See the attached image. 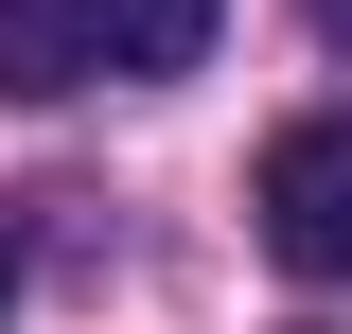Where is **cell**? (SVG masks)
<instances>
[{
	"instance_id": "1",
	"label": "cell",
	"mask_w": 352,
	"mask_h": 334,
	"mask_svg": "<svg viewBox=\"0 0 352 334\" xmlns=\"http://www.w3.org/2000/svg\"><path fill=\"white\" fill-rule=\"evenodd\" d=\"M264 247L300 264V282H335V264H352V106H317V124L264 141Z\"/></svg>"
},
{
	"instance_id": "2",
	"label": "cell",
	"mask_w": 352,
	"mask_h": 334,
	"mask_svg": "<svg viewBox=\"0 0 352 334\" xmlns=\"http://www.w3.org/2000/svg\"><path fill=\"white\" fill-rule=\"evenodd\" d=\"M106 71V36H88V0H0V88L18 106H53V88Z\"/></svg>"
},
{
	"instance_id": "3",
	"label": "cell",
	"mask_w": 352,
	"mask_h": 334,
	"mask_svg": "<svg viewBox=\"0 0 352 334\" xmlns=\"http://www.w3.org/2000/svg\"><path fill=\"white\" fill-rule=\"evenodd\" d=\"M212 18H229V0H88V36H106V71H124V88L194 71V53H212Z\"/></svg>"
},
{
	"instance_id": "4",
	"label": "cell",
	"mask_w": 352,
	"mask_h": 334,
	"mask_svg": "<svg viewBox=\"0 0 352 334\" xmlns=\"http://www.w3.org/2000/svg\"><path fill=\"white\" fill-rule=\"evenodd\" d=\"M0 317H18V229H0Z\"/></svg>"
},
{
	"instance_id": "5",
	"label": "cell",
	"mask_w": 352,
	"mask_h": 334,
	"mask_svg": "<svg viewBox=\"0 0 352 334\" xmlns=\"http://www.w3.org/2000/svg\"><path fill=\"white\" fill-rule=\"evenodd\" d=\"M317 36H352V0H317Z\"/></svg>"
}]
</instances>
